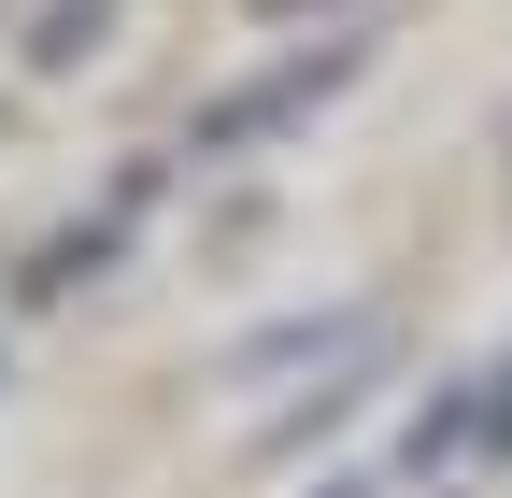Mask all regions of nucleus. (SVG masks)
Listing matches in <instances>:
<instances>
[{
    "instance_id": "nucleus-1",
    "label": "nucleus",
    "mask_w": 512,
    "mask_h": 498,
    "mask_svg": "<svg viewBox=\"0 0 512 498\" xmlns=\"http://www.w3.org/2000/svg\"><path fill=\"white\" fill-rule=\"evenodd\" d=\"M342 72H356V43H328V57H299V72H271V86L214 100V114H200V157H228V143H256V129H285V114H313Z\"/></svg>"
},
{
    "instance_id": "nucleus-2",
    "label": "nucleus",
    "mask_w": 512,
    "mask_h": 498,
    "mask_svg": "<svg viewBox=\"0 0 512 498\" xmlns=\"http://www.w3.org/2000/svg\"><path fill=\"white\" fill-rule=\"evenodd\" d=\"M86 43H100V0H57V15H43V43H29V57H43V72H72V57H86Z\"/></svg>"
},
{
    "instance_id": "nucleus-3",
    "label": "nucleus",
    "mask_w": 512,
    "mask_h": 498,
    "mask_svg": "<svg viewBox=\"0 0 512 498\" xmlns=\"http://www.w3.org/2000/svg\"><path fill=\"white\" fill-rule=\"evenodd\" d=\"M256 15H299V0H256Z\"/></svg>"
}]
</instances>
